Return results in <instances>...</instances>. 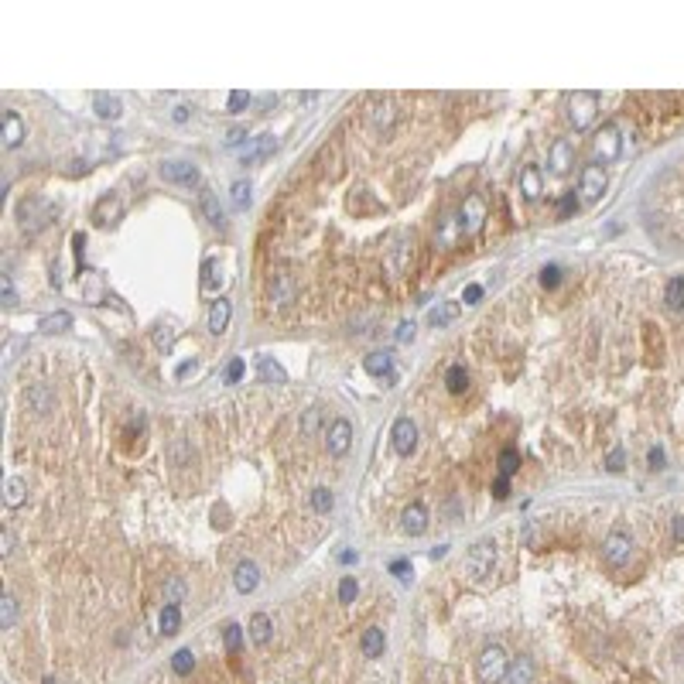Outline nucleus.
I'll return each instance as SVG.
<instances>
[{
  "label": "nucleus",
  "instance_id": "f257e3e1",
  "mask_svg": "<svg viewBox=\"0 0 684 684\" xmlns=\"http://www.w3.org/2000/svg\"><path fill=\"white\" fill-rule=\"evenodd\" d=\"M493 565H496V541H489V537L475 541L466 554V575L473 581H482L493 575Z\"/></svg>",
  "mask_w": 684,
  "mask_h": 684
},
{
  "label": "nucleus",
  "instance_id": "f03ea898",
  "mask_svg": "<svg viewBox=\"0 0 684 684\" xmlns=\"http://www.w3.org/2000/svg\"><path fill=\"white\" fill-rule=\"evenodd\" d=\"M506 667H510L506 650H503L500 643H493V647H486L479 654V660H475V678L482 684H500L506 678Z\"/></svg>",
  "mask_w": 684,
  "mask_h": 684
},
{
  "label": "nucleus",
  "instance_id": "7ed1b4c3",
  "mask_svg": "<svg viewBox=\"0 0 684 684\" xmlns=\"http://www.w3.org/2000/svg\"><path fill=\"white\" fill-rule=\"evenodd\" d=\"M596 113H599V96H596V93L581 89V93H572V96H568V120H572L575 131H585V127L596 120Z\"/></svg>",
  "mask_w": 684,
  "mask_h": 684
},
{
  "label": "nucleus",
  "instance_id": "20e7f679",
  "mask_svg": "<svg viewBox=\"0 0 684 684\" xmlns=\"http://www.w3.org/2000/svg\"><path fill=\"white\" fill-rule=\"evenodd\" d=\"M630 558H633V537L623 534V530H612L603 541V561L609 568H623V565H630Z\"/></svg>",
  "mask_w": 684,
  "mask_h": 684
},
{
  "label": "nucleus",
  "instance_id": "39448f33",
  "mask_svg": "<svg viewBox=\"0 0 684 684\" xmlns=\"http://www.w3.org/2000/svg\"><path fill=\"white\" fill-rule=\"evenodd\" d=\"M619 147H623V140H619V127L616 124H603L599 131H596V140H592V151H596V161H609L619 158Z\"/></svg>",
  "mask_w": 684,
  "mask_h": 684
},
{
  "label": "nucleus",
  "instance_id": "423d86ee",
  "mask_svg": "<svg viewBox=\"0 0 684 684\" xmlns=\"http://www.w3.org/2000/svg\"><path fill=\"white\" fill-rule=\"evenodd\" d=\"M603 192H605V168L603 164H585L579 182V199L581 202H596V199H603Z\"/></svg>",
  "mask_w": 684,
  "mask_h": 684
},
{
  "label": "nucleus",
  "instance_id": "0eeeda50",
  "mask_svg": "<svg viewBox=\"0 0 684 684\" xmlns=\"http://www.w3.org/2000/svg\"><path fill=\"white\" fill-rule=\"evenodd\" d=\"M367 117H369V127H373V131H390V127H394V120H397L394 100H390V96H373V100H369Z\"/></svg>",
  "mask_w": 684,
  "mask_h": 684
},
{
  "label": "nucleus",
  "instance_id": "6e6552de",
  "mask_svg": "<svg viewBox=\"0 0 684 684\" xmlns=\"http://www.w3.org/2000/svg\"><path fill=\"white\" fill-rule=\"evenodd\" d=\"M482 223H486V202L479 195H469L462 202V209H459V230L462 233H479Z\"/></svg>",
  "mask_w": 684,
  "mask_h": 684
},
{
  "label": "nucleus",
  "instance_id": "1a4fd4ad",
  "mask_svg": "<svg viewBox=\"0 0 684 684\" xmlns=\"http://www.w3.org/2000/svg\"><path fill=\"white\" fill-rule=\"evenodd\" d=\"M161 178L192 188V185H199V168H195L192 161H164V164H161Z\"/></svg>",
  "mask_w": 684,
  "mask_h": 684
},
{
  "label": "nucleus",
  "instance_id": "9d476101",
  "mask_svg": "<svg viewBox=\"0 0 684 684\" xmlns=\"http://www.w3.org/2000/svg\"><path fill=\"white\" fill-rule=\"evenodd\" d=\"M390 438H394L397 455H411V452L418 448V424L411 421V418H397Z\"/></svg>",
  "mask_w": 684,
  "mask_h": 684
},
{
  "label": "nucleus",
  "instance_id": "9b49d317",
  "mask_svg": "<svg viewBox=\"0 0 684 684\" xmlns=\"http://www.w3.org/2000/svg\"><path fill=\"white\" fill-rule=\"evenodd\" d=\"M349 442H353V424L346 421V418H336V421L329 424V431H325V448H329V455H346Z\"/></svg>",
  "mask_w": 684,
  "mask_h": 684
},
{
  "label": "nucleus",
  "instance_id": "f8f14e48",
  "mask_svg": "<svg viewBox=\"0 0 684 684\" xmlns=\"http://www.w3.org/2000/svg\"><path fill=\"white\" fill-rule=\"evenodd\" d=\"M548 164H551L554 175H568V168L575 164V144L568 137H558L551 144V154H548Z\"/></svg>",
  "mask_w": 684,
  "mask_h": 684
},
{
  "label": "nucleus",
  "instance_id": "ddd939ff",
  "mask_svg": "<svg viewBox=\"0 0 684 684\" xmlns=\"http://www.w3.org/2000/svg\"><path fill=\"white\" fill-rule=\"evenodd\" d=\"M274 147H277L274 133H261V137H250V140H246V147H243V164H257V161L270 158V154H274Z\"/></svg>",
  "mask_w": 684,
  "mask_h": 684
},
{
  "label": "nucleus",
  "instance_id": "4468645a",
  "mask_svg": "<svg viewBox=\"0 0 684 684\" xmlns=\"http://www.w3.org/2000/svg\"><path fill=\"white\" fill-rule=\"evenodd\" d=\"M363 367H367L369 376H383L387 380V387H394V363H390V353H369L367 360H363Z\"/></svg>",
  "mask_w": 684,
  "mask_h": 684
},
{
  "label": "nucleus",
  "instance_id": "2eb2a0df",
  "mask_svg": "<svg viewBox=\"0 0 684 684\" xmlns=\"http://www.w3.org/2000/svg\"><path fill=\"white\" fill-rule=\"evenodd\" d=\"M233 585H237L243 596H250V592L261 585V568H257L254 561H239L237 572H233Z\"/></svg>",
  "mask_w": 684,
  "mask_h": 684
},
{
  "label": "nucleus",
  "instance_id": "dca6fc26",
  "mask_svg": "<svg viewBox=\"0 0 684 684\" xmlns=\"http://www.w3.org/2000/svg\"><path fill=\"white\" fill-rule=\"evenodd\" d=\"M400 527H404V534H411V537H418L428 530V510H424L421 503H411L407 510H404V517H400Z\"/></svg>",
  "mask_w": 684,
  "mask_h": 684
},
{
  "label": "nucleus",
  "instance_id": "f3484780",
  "mask_svg": "<svg viewBox=\"0 0 684 684\" xmlns=\"http://www.w3.org/2000/svg\"><path fill=\"white\" fill-rule=\"evenodd\" d=\"M120 212H124L120 199H117V195H103V199L96 202V209H93V219H96V226H113V223L120 219Z\"/></svg>",
  "mask_w": 684,
  "mask_h": 684
},
{
  "label": "nucleus",
  "instance_id": "a211bd4d",
  "mask_svg": "<svg viewBox=\"0 0 684 684\" xmlns=\"http://www.w3.org/2000/svg\"><path fill=\"white\" fill-rule=\"evenodd\" d=\"M520 192H524L527 202H537L541 192H544V178H541V171L534 164H527L524 171H520Z\"/></svg>",
  "mask_w": 684,
  "mask_h": 684
},
{
  "label": "nucleus",
  "instance_id": "6ab92c4d",
  "mask_svg": "<svg viewBox=\"0 0 684 684\" xmlns=\"http://www.w3.org/2000/svg\"><path fill=\"white\" fill-rule=\"evenodd\" d=\"M21 140H25V120H21L14 110H7V113H4V147L14 151Z\"/></svg>",
  "mask_w": 684,
  "mask_h": 684
},
{
  "label": "nucleus",
  "instance_id": "aec40b11",
  "mask_svg": "<svg viewBox=\"0 0 684 684\" xmlns=\"http://www.w3.org/2000/svg\"><path fill=\"white\" fill-rule=\"evenodd\" d=\"M230 315H233V305H230L226 298H216V301H212V308H209V332H212V336L226 332Z\"/></svg>",
  "mask_w": 684,
  "mask_h": 684
},
{
  "label": "nucleus",
  "instance_id": "412c9836",
  "mask_svg": "<svg viewBox=\"0 0 684 684\" xmlns=\"http://www.w3.org/2000/svg\"><path fill=\"white\" fill-rule=\"evenodd\" d=\"M246 633H250V640H254L257 647H267V643H270V633H274V626H270V616H267V612H254V616H250V626H246Z\"/></svg>",
  "mask_w": 684,
  "mask_h": 684
},
{
  "label": "nucleus",
  "instance_id": "4be33fe9",
  "mask_svg": "<svg viewBox=\"0 0 684 684\" xmlns=\"http://www.w3.org/2000/svg\"><path fill=\"white\" fill-rule=\"evenodd\" d=\"M93 110H96V117H103V120H117V117L124 113V103H120V96L96 93V96H93Z\"/></svg>",
  "mask_w": 684,
  "mask_h": 684
},
{
  "label": "nucleus",
  "instance_id": "5701e85b",
  "mask_svg": "<svg viewBox=\"0 0 684 684\" xmlns=\"http://www.w3.org/2000/svg\"><path fill=\"white\" fill-rule=\"evenodd\" d=\"M506 684H530L534 681V660L530 657H517L510 667H506Z\"/></svg>",
  "mask_w": 684,
  "mask_h": 684
},
{
  "label": "nucleus",
  "instance_id": "b1692460",
  "mask_svg": "<svg viewBox=\"0 0 684 684\" xmlns=\"http://www.w3.org/2000/svg\"><path fill=\"white\" fill-rule=\"evenodd\" d=\"M360 647H363V654H367V657H383V647H387L383 630H380V626H367L363 636H360Z\"/></svg>",
  "mask_w": 684,
  "mask_h": 684
},
{
  "label": "nucleus",
  "instance_id": "393cba45",
  "mask_svg": "<svg viewBox=\"0 0 684 684\" xmlns=\"http://www.w3.org/2000/svg\"><path fill=\"white\" fill-rule=\"evenodd\" d=\"M199 209H202V216L209 219L212 226L223 223V206H219V199H216L212 188H202V192H199Z\"/></svg>",
  "mask_w": 684,
  "mask_h": 684
},
{
  "label": "nucleus",
  "instance_id": "a878e982",
  "mask_svg": "<svg viewBox=\"0 0 684 684\" xmlns=\"http://www.w3.org/2000/svg\"><path fill=\"white\" fill-rule=\"evenodd\" d=\"M664 305H667L671 312H681L684 308V274H678V277L667 281V288H664Z\"/></svg>",
  "mask_w": 684,
  "mask_h": 684
},
{
  "label": "nucleus",
  "instance_id": "bb28decb",
  "mask_svg": "<svg viewBox=\"0 0 684 684\" xmlns=\"http://www.w3.org/2000/svg\"><path fill=\"white\" fill-rule=\"evenodd\" d=\"M25 500H27V482L21 479V475H11L7 486H4V503L14 510V506H21Z\"/></svg>",
  "mask_w": 684,
  "mask_h": 684
},
{
  "label": "nucleus",
  "instance_id": "cd10ccee",
  "mask_svg": "<svg viewBox=\"0 0 684 684\" xmlns=\"http://www.w3.org/2000/svg\"><path fill=\"white\" fill-rule=\"evenodd\" d=\"M257 373H261L263 383H288V373H284V367H281V363H274L270 356H263L261 363H257Z\"/></svg>",
  "mask_w": 684,
  "mask_h": 684
},
{
  "label": "nucleus",
  "instance_id": "c85d7f7f",
  "mask_svg": "<svg viewBox=\"0 0 684 684\" xmlns=\"http://www.w3.org/2000/svg\"><path fill=\"white\" fill-rule=\"evenodd\" d=\"M270 298H274L277 308L291 305V298H294V281H291V274H277V284L270 288Z\"/></svg>",
  "mask_w": 684,
  "mask_h": 684
},
{
  "label": "nucleus",
  "instance_id": "c756f323",
  "mask_svg": "<svg viewBox=\"0 0 684 684\" xmlns=\"http://www.w3.org/2000/svg\"><path fill=\"white\" fill-rule=\"evenodd\" d=\"M459 318V305L455 301H442V305H435L431 312H428V325H448V322H455Z\"/></svg>",
  "mask_w": 684,
  "mask_h": 684
},
{
  "label": "nucleus",
  "instance_id": "7c9ffc66",
  "mask_svg": "<svg viewBox=\"0 0 684 684\" xmlns=\"http://www.w3.org/2000/svg\"><path fill=\"white\" fill-rule=\"evenodd\" d=\"M158 623H161V633H164V636H175V633L182 630V612H178V605H171V603L164 605Z\"/></svg>",
  "mask_w": 684,
  "mask_h": 684
},
{
  "label": "nucleus",
  "instance_id": "2f4dec72",
  "mask_svg": "<svg viewBox=\"0 0 684 684\" xmlns=\"http://www.w3.org/2000/svg\"><path fill=\"white\" fill-rule=\"evenodd\" d=\"M445 387H448V394H466L469 390V373H466V367H452L445 373Z\"/></svg>",
  "mask_w": 684,
  "mask_h": 684
},
{
  "label": "nucleus",
  "instance_id": "473e14b6",
  "mask_svg": "<svg viewBox=\"0 0 684 684\" xmlns=\"http://www.w3.org/2000/svg\"><path fill=\"white\" fill-rule=\"evenodd\" d=\"M14 623H18V603H14V596H4L0 599V630H14Z\"/></svg>",
  "mask_w": 684,
  "mask_h": 684
},
{
  "label": "nucleus",
  "instance_id": "72a5a7b5",
  "mask_svg": "<svg viewBox=\"0 0 684 684\" xmlns=\"http://www.w3.org/2000/svg\"><path fill=\"white\" fill-rule=\"evenodd\" d=\"M223 284V274H219V261H206L202 263V291H216Z\"/></svg>",
  "mask_w": 684,
  "mask_h": 684
},
{
  "label": "nucleus",
  "instance_id": "f704fd0d",
  "mask_svg": "<svg viewBox=\"0 0 684 684\" xmlns=\"http://www.w3.org/2000/svg\"><path fill=\"white\" fill-rule=\"evenodd\" d=\"M254 188H250V182H233V188H230V199H233V209H246L250 202H254V195H250Z\"/></svg>",
  "mask_w": 684,
  "mask_h": 684
},
{
  "label": "nucleus",
  "instance_id": "c9c22d12",
  "mask_svg": "<svg viewBox=\"0 0 684 684\" xmlns=\"http://www.w3.org/2000/svg\"><path fill=\"white\" fill-rule=\"evenodd\" d=\"M72 325V315L69 312H55V315L41 318V332H65Z\"/></svg>",
  "mask_w": 684,
  "mask_h": 684
},
{
  "label": "nucleus",
  "instance_id": "e433bc0d",
  "mask_svg": "<svg viewBox=\"0 0 684 684\" xmlns=\"http://www.w3.org/2000/svg\"><path fill=\"white\" fill-rule=\"evenodd\" d=\"M517 469H520V455H517V448H503V452H500V475L510 479Z\"/></svg>",
  "mask_w": 684,
  "mask_h": 684
},
{
  "label": "nucleus",
  "instance_id": "4c0bfd02",
  "mask_svg": "<svg viewBox=\"0 0 684 684\" xmlns=\"http://www.w3.org/2000/svg\"><path fill=\"white\" fill-rule=\"evenodd\" d=\"M424 681H428V684H455V671H452V667H445V664H438V667H428Z\"/></svg>",
  "mask_w": 684,
  "mask_h": 684
},
{
  "label": "nucleus",
  "instance_id": "58836bf2",
  "mask_svg": "<svg viewBox=\"0 0 684 684\" xmlns=\"http://www.w3.org/2000/svg\"><path fill=\"white\" fill-rule=\"evenodd\" d=\"M332 503H336L332 489H325V486L312 489V506H315V513H329V510H332Z\"/></svg>",
  "mask_w": 684,
  "mask_h": 684
},
{
  "label": "nucleus",
  "instance_id": "ea45409f",
  "mask_svg": "<svg viewBox=\"0 0 684 684\" xmlns=\"http://www.w3.org/2000/svg\"><path fill=\"white\" fill-rule=\"evenodd\" d=\"M171 667H175V674H192V667H195V654L192 650H178L175 657H171Z\"/></svg>",
  "mask_w": 684,
  "mask_h": 684
},
{
  "label": "nucleus",
  "instance_id": "a19ab883",
  "mask_svg": "<svg viewBox=\"0 0 684 684\" xmlns=\"http://www.w3.org/2000/svg\"><path fill=\"white\" fill-rule=\"evenodd\" d=\"M223 643H226V650H230V654H237L239 647H243V630H239L237 623H230V626L223 630Z\"/></svg>",
  "mask_w": 684,
  "mask_h": 684
},
{
  "label": "nucleus",
  "instance_id": "79ce46f5",
  "mask_svg": "<svg viewBox=\"0 0 684 684\" xmlns=\"http://www.w3.org/2000/svg\"><path fill=\"white\" fill-rule=\"evenodd\" d=\"M579 202H581V199L575 195V192H565V195L558 199V219H568L572 212L579 209Z\"/></svg>",
  "mask_w": 684,
  "mask_h": 684
},
{
  "label": "nucleus",
  "instance_id": "37998d69",
  "mask_svg": "<svg viewBox=\"0 0 684 684\" xmlns=\"http://www.w3.org/2000/svg\"><path fill=\"white\" fill-rule=\"evenodd\" d=\"M356 592H360V585H356V579L353 575H346V579L339 581V603H356Z\"/></svg>",
  "mask_w": 684,
  "mask_h": 684
},
{
  "label": "nucleus",
  "instance_id": "c03bdc74",
  "mask_svg": "<svg viewBox=\"0 0 684 684\" xmlns=\"http://www.w3.org/2000/svg\"><path fill=\"white\" fill-rule=\"evenodd\" d=\"M31 400H34V411H38V414H45V411L52 407V397H48L45 387H34V390H31Z\"/></svg>",
  "mask_w": 684,
  "mask_h": 684
},
{
  "label": "nucleus",
  "instance_id": "a18cd8bd",
  "mask_svg": "<svg viewBox=\"0 0 684 684\" xmlns=\"http://www.w3.org/2000/svg\"><path fill=\"white\" fill-rule=\"evenodd\" d=\"M250 106V93H243V89H233L230 93V113H243Z\"/></svg>",
  "mask_w": 684,
  "mask_h": 684
},
{
  "label": "nucleus",
  "instance_id": "49530a36",
  "mask_svg": "<svg viewBox=\"0 0 684 684\" xmlns=\"http://www.w3.org/2000/svg\"><path fill=\"white\" fill-rule=\"evenodd\" d=\"M541 284H544V288H558V284H561V267H554V263L551 267H544V270H541Z\"/></svg>",
  "mask_w": 684,
  "mask_h": 684
},
{
  "label": "nucleus",
  "instance_id": "de8ad7c7",
  "mask_svg": "<svg viewBox=\"0 0 684 684\" xmlns=\"http://www.w3.org/2000/svg\"><path fill=\"white\" fill-rule=\"evenodd\" d=\"M0 294H4V305H7V308L18 301V294H14V284H11V277H7V274H0Z\"/></svg>",
  "mask_w": 684,
  "mask_h": 684
},
{
  "label": "nucleus",
  "instance_id": "09e8293b",
  "mask_svg": "<svg viewBox=\"0 0 684 684\" xmlns=\"http://www.w3.org/2000/svg\"><path fill=\"white\" fill-rule=\"evenodd\" d=\"M605 469H609V473H623V448L609 452V459H605Z\"/></svg>",
  "mask_w": 684,
  "mask_h": 684
},
{
  "label": "nucleus",
  "instance_id": "8fccbe9b",
  "mask_svg": "<svg viewBox=\"0 0 684 684\" xmlns=\"http://www.w3.org/2000/svg\"><path fill=\"white\" fill-rule=\"evenodd\" d=\"M239 380H243V360H233L226 367V383H239Z\"/></svg>",
  "mask_w": 684,
  "mask_h": 684
},
{
  "label": "nucleus",
  "instance_id": "3c124183",
  "mask_svg": "<svg viewBox=\"0 0 684 684\" xmlns=\"http://www.w3.org/2000/svg\"><path fill=\"white\" fill-rule=\"evenodd\" d=\"M493 496H496V500H506V496H510V479H506V475H496V482H493Z\"/></svg>",
  "mask_w": 684,
  "mask_h": 684
},
{
  "label": "nucleus",
  "instance_id": "603ef678",
  "mask_svg": "<svg viewBox=\"0 0 684 684\" xmlns=\"http://www.w3.org/2000/svg\"><path fill=\"white\" fill-rule=\"evenodd\" d=\"M11 551H14V534L4 527V530H0V554H4V558H11Z\"/></svg>",
  "mask_w": 684,
  "mask_h": 684
},
{
  "label": "nucleus",
  "instance_id": "864d4df0",
  "mask_svg": "<svg viewBox=\"0 0 684 684\" xmlns=\"http://www.w3.org/2000/svg\"><path fill=\"white\" fill-rule=\"evenodd\" d=\"M397 342H414V322H400L397 325Z\"/></svg>",
  "mask_w": 684,
  "mask_h": 684
},
{
  "label": "nucleus",
  "instance_id": "5fc2aeb1",
  "mask_svg": "<svg viewBox=\"0 0 684 684\" xmlns=\"http://www.w3.org/2000/svg\"><path fill=\"white\" fill-rule=\"evenodd\" d=\"M315 428H318V407H312V411L305 414V421H301V431H305V435H312Z\"/></svg>",
  "mask_w": 684,
  "mask_h": 684
},
{
  "label": "nucleus",
  "instance_id": "6e6d98bb",
  "mask_svg": "<svg viewBox=\"0 0 684 684\" xmlns=\"http://www.w3.org/2000/svg\"><path fill=\"white\" fill-rule=\"evenodd\" d=\"M479 298H482V288H479V284H469L466 294H462V301H466V305H479Z\"/></svg>",
  "mask_w": 684,
  "mask_h": 684
},
{
  "label": "nucleus",
  "instance_id": "4d7b16f0",
  "mask_svg": "<svg viewBox=\"0 0 684 684\" xmlns=\"http://www.w3.org/2000/svg\"><path fill=\"white\" fill-rule=\"evenodd\" d=\"M243 137H246V131H239V127H233V131L226 133V147H237V144H239V140H243Z\"/></svg>",
  "mask_w": 684,
  "mask_h": 684
},
{
  "label": "nucleus",
  "instance_id": "13d9d810",
  "mask_svg": "<svg viewBox=\"0 0 684 684\" xmlns=\"http://www.w3.org/2000/svg\"><path fill=\"white\" fill-rule=\"evenodd\" d=\"M647 459H650V469H660V466H664V452H660V448H650Z\"/></svg>",
  "mask_w": 684,
  "mask_h": 684
},
{
  "label": "nucleus",
  "instance_id": "bf43d9fd",
  "mask_svg": "<svg viewBox=\"0 0 684 684\" xmlns=\"http://www.w3.org/2000/svg\"><path fill=\"white\" fill-rule=\"evenodd\" d=\"M390 572H394V575H400V579H407L411 565H407V561H394V565H390Z\"/></svg>",
  "mask_w": 684,
  "mask_h": 684
},
{
  "label": "nucleus",
  "instance_id": "052dcab7",
  "mask_svg": "<svg viewBox=\"0 0 684 684\" xmlns=\"http://www.w3.org/2000/svg\"><path fill=\"white\" fill-rule=\"evenodd\" d=\"M674 541L684 544V517H674Z\"/></svg>",
  "mask_w": 684,
  "mask_h": 684
},
{
  "label": "nucleus",
  "instance_id": "680f3d73",
  "mask_svg": "<svg viewBox=\"0 0 684 684\" xmlns=\"http://www.w3.org/2000/svg\"><path fill=\"white\" fill-rule=\"evenodd\" d=\"M72 246H76V254H79V261H82V250H86V237H82V233H76V237H72Z\"/></svg>",
  "mask_w": 684,
  "mask_h": 684
},
{
  "label": "nucleus",
  "instance_id": "e2e57ef3",
  "mask_svg": "<svg viewBox=\"0 0 684 684\" xmlns=\"http://www.w3.org/2000/svg\"><path fill=\"white\" fill-rule=\"evenodd\" d=\"M175 120H178V124L188 120V106H175Z\"/></svg>",
  "mask_w": 684,
  "mask_h": 684
},
{
  "label": "nucleus",
  "instance_id": "0e129e2a",
  "mask_svg": "<svg viewBox=\"0 0 684 684\" xmlns=\"http://www.w3.org/2000/svg\"><path fill=\"white\" fill-rule=\"evenodd\" d=\"M41 684H58V681H55V678H45V681H41Z\"/></svg>",
  "mask_w": 684,
  "mask_h": 684
}]
</instances>
